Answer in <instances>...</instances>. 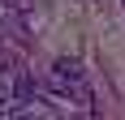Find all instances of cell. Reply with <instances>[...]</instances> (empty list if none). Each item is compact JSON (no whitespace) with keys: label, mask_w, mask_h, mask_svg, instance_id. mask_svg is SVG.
Listing matches in <instances>:
<instances>
[{"label":"cell","mask_w":125,"mask_h":120,"mask_svg":"<svg viewBox=\"0 0 125 120\" xmlns=\"http://www.w3.org/2000/svg\"><path fill=\"white\" fill-rule=\"evenodd\" d=\"M13 111H17V103H13V90L0 82V116H13Z\"/></svg>","instance_id":"3"},{"label":"cell","mask_w":125,"mask_h":120,"mask_svg":"<svg viewBox=\"0 0 125 120\" xmlns=\"http://www.w3.org/2000/svg\"><path fill=\"white\" fill-rule=\"evenodd\" d=\"M35 94H39V82L30 73H17V82H13V103H30Z\"/></svg>","instance_id":"2"},{"label":"cell","mask_w":125,"mask_h":120,"mask_svg":"<svg viewBox=\"0 0 125 120\" xmlns=\"http://www.w3.org/2000/svg\"><path fill=\"white\" fill-rule=\"evenodd\" d=\"M9 69H13V56H9V51H0V77H4Z\"/></svg>","instance_id":"4"},{"label":"cell","mask_w":125,"mask_h":120,"mask_svg":"<svg viewBox=\"0 0 125 120\" xmlns=\"http://www.w3.org/2000/svg\"><path fill=\"white\" fill-rule=\"evenodd\" d=\"M48 86H52V90H56L61 99H69L78 86H82V64H78V60H69V56H61L56 64H52V77H48Z\"/></svg>","instance_id":"1"}]
</instances>
